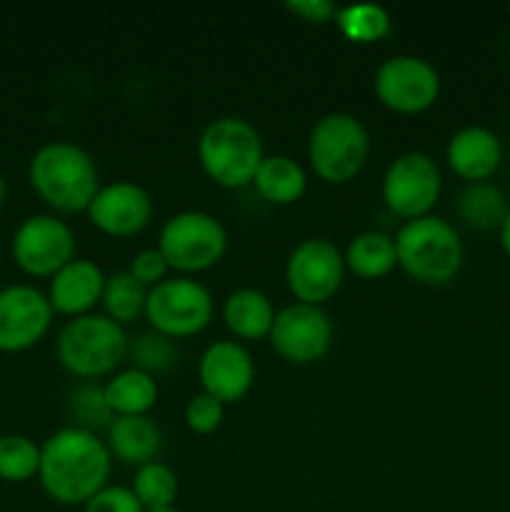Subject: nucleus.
Masks as SVG:
<instances>
[{
	"instance_id": "f257e3e1",
	"label": "nucleus",
	"mask_w": 510,
	"mask_h": 512,
	"mask_svg": "<svg viewBox=\"0 0 510 512\" xmlns=\"http://www.w3.org/2000/svg\"><path fill=\"white\" fill-rule=\"evenodd\" d=\"M113 453L93 430L65 425L40 448L38 478L45 493L60 505H85L108 485Z\"/></svg>"
},
{
	"instance_id": "f03ea898",
	"label": "nucleus",
	"mask_w": 510,
	"mask_h": 512,
	"mask_svg": "<svg viewBox=\"0 0 510 512\" xmlns=\"http://www.w3.org/2000/svg\"><path fill=\"white\" fill-rule=\"evenodd\" d=\"M28 178L35 193L60 213L88 210L100 190L93 155L73 140H48L40 145L30 158Z\"/></svg>"
},
{
	"instance_id": "7ed1b4c3",
	"label": "nucleus",
	"mask_w": 510,
	"mask_h": 512,
	"mask_svg": "<svg viewBox=\"0 0 510 512\" xmlns=\"http://www.w3.org/2000/svg\"><path fill=\"white\" fill-rule=\"evenodd\" d=\"M393 238L398 265L420 283H450L463 268V238L458 228L440 215L428 213L405 220Z\"/></svg>"
},
{
	"instance_id": "20e7f679",
	"label": "nucleus",
	"mask_w": 510,
	"mask_h": 512,
	"mask_svg": "<svg viewBox=\"0 0 510 512\" xmlns=\"http://www.w3.org/2000/svg\"><path fill=\"white\" fill-rule=\"evenodd\" d=\"M130 335L125 325L115 323L105 313L75 315L60 328L58 360L68 373L83 380L108 375L128 358Z\"/></svg>"
},
{
	"instance_id": "39448f33",
	"label": "nucleus",
	"mask_w": 510,
	"mask_h": 512,
	"mask_svg": "<svg viewBox=\"0 0 510 512\" xmlns=\"http://www.w3.org/2000/svg\"><path fill=\"white\" fill-rule=\"evenodd\" d=\"M263 158L265 148L258 128L240 115H220L210 120L198 138L200 165L223 188H243L253 183Z\"/></svg>"
},
{
	"instance_id": "423d86ee",
	"label": "nucleus",
	"mask_w": 510,
	"mask_h": 512,
	"mask_svg": "<svg viewBox=\"0 0 510 512\" xmlns=\"http://www.w3.org/2000/svg\"><path fill=\"white\" fill-rule=\"evenodd\" d=\"M370 155V133L363 120L333 110L315 120L308 135V160L328 183H348L363 170Z\"/></svg>"
},
{
	"instance_id": "0eeeda50",
	"label": "nucleus",
	"mask_w": 510,
	"mask_h": 512,
	"mask_svg": "<svg viewBox=\"0 0 510 512\" xmlns=\"http://www.w3.org/2000/svg\"><path fill=\"white\" fill-rule=\"evenodd\" d=\"M158 250L170 268L183 275L200 273L220 263L228 250V230L208 210H180L160 228Z\"/></svg>"
},
{
	"instance_id": "6e6552de",
	"label": "nucleus",
	"mask_w": 510,
	"mask_h": 512,
	"mask_svg": "<svg viewBox=\"0 0 510 512\" xmlns=\"http://www.w3.org/2000/svg\"><path fill=\"white\" fill-rule=\"evenodd\" d=\"M145 318L150 328L168 338H188L213 320V295L208 285L190 275H168L148 290Z\"/></svg>"
},
{
	"instance_id": "1a4fd4ad",
	"label": "nucleus",
	"mask_w": 510,
	"mask_h": 512,
	"mask_svg": "<svg viewBox=\"0 0 510 512\" xmlns=\"http://www.w3.org/2000/svg\"><path fill=\"white\" fill-rule=\"evenodd\" d=\"M443 190V175L433 155L423 150L400 153L385 168L383 200L395 215L405 220L420 218L433 210Z\"/></svg>"
},
{
	"instance_id": "9d476101",
	"label": "nucleus",
	"mask_w": 510,
	"mask_h": 512,
	"mask_svg": "<svg viewBox=\"0 0 510 512\" xmlns=\"http://www.w3.org/2000/svg\"><path fill=\"white\" fill-rule=\"evenodd\" d=\"M345 255L330 238H305L285 260V280L300 303L323 305L343 285Z\"/></svg>"
},
{
	"instance_id": "9b49d317",
	"label": "nucleus",
	"mask_w": 510,
	"mask_h": 512,
	"mask_svg": "<svg viewBox=\"0 0 510 512\" xmlns=\"http://www.w3.org/2000/svg\"><path fill=\"white\" fill-rule=\"evenodd\" d=\"M373 88L380 103L395 113H420L438 100L440 73L423 55L398 53L378 65Z\"/></svg>"
},
{
	"instance_id": "f8f14e48",
	"label": "nucleus",
	"mask_w": 510,
	"mask_h": 512,
	"mask_svg": "<svg viewBox=\"0 0 510 512\" xmlns=\"http://www.w3.org/2000/svg\"><path fill=\"white\" fill-rule=\"evenodd\" d=\"M13 258L35 278H53L75 258V233L58 215L38 213L25 218L13 235Z\"/></svg>"
},
{
	"instance_id": "ddd939ff",
	"label": "nucleus",
	"mask_w": 510,
	"mask_h": 512,
	"mask_svg": "<svg viewBox=\"0 0 510 512\" xmlns=\"http://www.w3.org/2000/svg\"><path fill=\"white\" fill-rule=\"evenodd\" d=\"M268 338L275 353L283 355L285 360L308 365L323 358L333 345V320L323 305L295 300L275 313Z\"/></svg>"
},
{
	"instance_id": "4468645a",
	"label": "nucleus",
	"mask_w": 510,
	"mask_h": 512,
	"mask_svg": "<svg viewBox=\"0 0 510 512\" xmlns=\"http://www.w3.org/2000/svg\"><path fill=\"white\" fill-rule=\"evenodd\" d=\"M53 305L48 293L35 285L15 283L0 290V350L20 353L48 333L53 323Z\"/></svg>"
},
{
	"instance_id": "2eb2a0df",
	"label": "nucleus",
	"mask_w": 510,
	"mask_h": 512,
	"mask_svg": "<svg viewBox=\"0 0 510 512\" xmlns=\"http://www.w3.org/2000/svg\"><path fill=\"white\" fill-rule=\"evenodd\" d=\"M153 198L148 188L135 180H113L100 185L95 198L88 205V218L103 233L115 238H128L148 228L153 220Z\"/></svg>"
},
{
	"instance_id": "dca6fc26",
	"label": "nucleus",
	"mask_w": 510,
	"mask_h": 512,
	"mask_svg": "<svg viewBox=\"0 0 510 512\" xmlns=\"http://www.w3.org/2000/svg\"><path fill=\"white\" fill-rule=\"evenodd\" d=\"M198 378L205 393L220 403H238L253 388V355L240 340H215L200 355Z\"/></svg>"
},
{
	"instance_id": "f3484780",
	"label": "nucleus",
	"mask_w": 510,
	"mask_h": 512,
	"mask_svg": "<svg viewBox=\"0 0 510 512\" xmlns=\"http://www.w3.org/2000/svg\"><path fill=\"white\" fill-rule=\"evenodd\" d=\"M105 278L108 275L95 260L73 258L50 278V305H53L55 313L70 315V318L93 313V305L103 298Z\"/></svg>"
},
{
	"instance_id": "a211bd4d",
	"label": "nucleus",
	"mask_w": 510,
	"mask_h": 512,
	"mask_svg": "<svg viewBox=\"0 0 510 512\" xmlns=\"http://www.w3.org/2000/svg\"><path fill=\"white\" fill-rule=\"evenodd\" d=\"M448 165L468 183L488 180L503 160V143L485 125H465L455 130L445 148Z\"/></svg>"
},
{
	"instance_id": "6ab92c4d",
	"label": "nucleus",
	"mask_w": 510,
	"mask_h": 512,
	"mask_svg": "<svg viewBox=\"0 0 510 512\" xmlns=\"http://www.w3.org/2000/svg\"><path fill=\"white\" fill-rule=\"evenodd\" d=\"M108 443L113 458L123 463L140 465L158 460L160 448H163V433L158 423L150 415H115L108 428Z\"/></svg>"
},
{
	"instance_id": "aec40b11",
	"label": "nucleus",
	"mask_w": 510,
	"mask_h": 512,
	"mask_svg": "<svg viewBox=\"0 0 510 512\" xmlns=\"http://www.w3.org/2000/svg\"><path fill=\"white\" fill-rule=\"evenodd\" d=\"M278 310L268 295L258 288H235L223 300V320L230 333L240 340H260L270 335Z\"/></svg>"
},
{
	"instance_id": "412c9836",
	"label": "nucleus",
	"mask_w": 510,
	"mask_h": 512,
	"mask_svg": "<svg viewBox=\"0 0 510 512\" xmlns=\"http://www.w3.org/2000/svg\"><path fill=\"white\" fill-rule=\"evenodd\" d=\"M253 185L260 193V198H265L268 203L288 205L295 203L305 193V188H308V175H305L303 165L295 158L283 153H273L260 160Z\"/></svg>"
},
{
	"instance_id": "4be33fe9",
	"label": "nucleus",
	"mask_w": 510,
	"mask_h": 512,
	"mask_svg": "<svg viewBox=\"0 0 510 512\" xmlns=\"http://www.w3.org/2000/svg\"><path fill=\"white\" fill-rule=\"evenodd\" d=\"M345 268L360 278H383L398 265L395 238L385 230H363L345 248Z\"/></svg>"
},
{
	"instance_id": "5701e85b",
	"label": "nucleus",
	"mask_w": 510,
	"mask_h": 512,
	"mask_svg": "<svg viewBox=\"0 0 510 512\" xmlns=\"http://www.w3.org/2000/svg\"><path fill=\"white\" fill-rule=\"evenodd\" d=\"M455 210H458L460 220L475 230L500 228L505 215L510 213L505 193L490 180L465 185L458 193V200H455Z\"/></svg>"
},
{
	"instance_id": "b1692460",
	"label": "nucleus",
	"mask_w": 510,
	"mask_h": 512,
	"mask_svg": "<svg viewBox=\"0 0 510 512\" xmlns=\"http://www.w3.org/2000/svg\"><path fill=\"white\" fill-rule=\"evenodd\" d=\"M105 400L113 415H148L158 400V380L138 368H125L105 383Z\"/></svg>"
},
{
	"instance_id": "393cba45",
	"label": "nucleus",
	"mask_w": 510,
	"mask_h": 512,
	"mask_svg": "<svg viewBox=\"0 0 510 512\" xmlns=\"http://www.w3.org/2000/svg\"><path fill=\"white\" fill-rule=\"evenodd\" d=\"M130 490L135 498L140 500L143 510H165L175 508V498H178V475L163 460H150V463L135 468L133 485Z\"/></svg>"
},
{
	"instance_id": "a878e982",
	"label": "nucleus",
	"mask_w": 510,
	"mask_h": 512,
	"mask_svg": "<svg viewBox=\"0 0 510 512\" xmlns=\"http://www.w3.org/2000/svg\"><path fill=\"white\" fill-rule=\"evenodd\" d=\"M148 290L140 280H135L130 275V270H115L105 278V288H103V303L105 315L115 320L120 325L133 323L138 315L145 313V300H148Z\"/></svg>"
},
{
	"instance_id": "bb28decb",
	"label": "nucleus",
	"mask_w": 510,
	"mask_h": 512,
	"mask_svg": "<svg viewBox=\"0 0 510 512\" xmlns=\"http://www.w3.org/2000/svg\"><path fill=\"white\" fill-rule=\"evenodd\" d=\"M335 25L353 43H375L390 33V13L380 3H350L338 8Z\"/></svg>"
},
{
	"instance_id": "cd10ccee",
	"label": "nucleus",
	"mask_w": 510,
	"mask_h": 512,
	"mask_svg": "<svg viewBox=\"0 0 510 512\" xmlns=\"http://www.w3.org/2000/svg\"><path fill=\"white\" fill-rule=\"evenodd\" d=\"M178 345H175V338H168V335L158 333V330H143L135 338H130L128 343V358L130 368H138L148 375H160L168 373L178 365Z\"/></svg>"
},
{
	"instance_id": "c85d7f7f",
	"label": "nucleus",
	"mask_w": 510,
	"mask_h": 512,
	"mask_svg": "<svg viewBox=\"0 0 510 512\" xmlns=\"http://www.w3.org/2000/svg\"><path fill=\"white\" fill-rule=\"evenodd\" d=\"M65 410L73 420L70 425L93 430V433H98V428H108L110 420L115 418L105 400V385L95 383V380H83L75 385L65 398Z\"/></svg>"
},
{
	"instance_id": "c756f323",
	"label": "nucleus",
	"mask_w": 510,
	"mask_h": 512,
	"mask_svg": "<svg viewBox=\"0 0 510 512\" xmlns=\"http://www.w3.org/2000/svg\"><path fill=\"white\" fill-rule=\"evenodd\" d=\"M40 470V448L28 435H0V478L25 483Z\"/></svg>"
},
{
	"instance_id": "7c9ffc66",
	"label": "nucleus",
	"mask_w": 510,
	"mask_h": 512,
	"mask_svg": "<svg viewBox=\"0 0 510 512\" xmlns=\"http://www.w3.org/2000/svg\"><path fill=\"white\" fill-rule=\"evenodd\" d=\"M225 418V403H220L215 395L200 393L190 395L188 403H185V423L193 433H213V430L220 428Z\"/></svg>"
},
{
	"instance_id": "2f4dec72",
	"label": "nucleus",
	"mask_w": 510,
	"mask_h": 512,
	"mask_svg": "<svg viewBox=\"0 0 510 512\" xmlns=\"http://www.w3.org/2000/svg\"><path fill=\"white\" fill-rule=\"evenodd\" d=\"M85 512H145L135 493L125 485H105L83 505Z\"/></svg>"
},
{
	"instance_id": "473e14b6",
	"label": "nucleus",
	"mask_w": 510,
	"mask_h": 512,
	"mask_svg": "<svg viewBox=\"0 0 510 512\" xmlns=\"http://www.w3.org/2000/svg\"><path fill=\"white\" fill-rule=\"evenodd\" d=\"M128 270L135 280H140V283L145 285V288H153L160 280L168 278L170 265L158 248H143L130 258Z\"/></svg>"
},
{
	"instance_id": "72a5a7b5",
	"label": "nucleus",
	"mask_w": 510,
	"mask_h": 512,
	"mask_svg": "<svg viewBox=\"0 0 510 512\" xmlns=\"http://www.w3.org/2000/svg\"><path fill=\"white\" fill-rule=\"evenodd\" d=\"M285 8L308 23H328L338 13V5L330 0H285Z\"/></svg>"
},
{
	"instance_id": "f704fd0d",
	"label": "nucleus",
	"mask_w": 510,
	"mask_h": 512,
	"mask_svg": "<svg viewBox=\"0 0 510 512\" xmlns=\"http://www.w3.org/2000/svg\"><path fill=\"white\" fill-rule=\"evenodd\" d=\"M498 233H500V245H503L505 253L510 255V213L505 215V220H503V223H500Z\"/></svg>"
},
{
	"instance_id": "c9c22d12",
	"label": "nucleus",
	"mask_w": 510,
	"mask_h": 512,
	"mask_svg": "<svg viewBox=\"0 0 510 512\" xmlns=\"http://www.w3.org/2000/svg\"><path fill=\"white\" fill-rule=\"evenodd\" d=\"M5 195H8V185H5V178L0 175V208H3L5 203Z\"/></svg>"
},
{
	"instance_id": "e433bc0d",
	"label": "nucleus",
	"mask_w": 510,
	"mask_h": 512,
	"mask_svg": "<svg viewBox=\"0 0 510 512\" xmlns=\"http://www.w3.org/2000/svg\"><path fill=\"white\" fill-rule=\"evenodd\" d=\"M148 512H183V510H178V508H165V510H148Z\"/></svg>"
},
{
	"instance_id": "4c0bfd02",
	"label": "nucleus",
	"mask_w": 510,
	"mask_h": 512,
	"mask_svg": "<svg viewBox=\"0 0 510 512\" xmlns=\"http://www.w3.org/2000/svg\"><path fill=\"white\" fill-rule=\"evenodd\" d=\"M508 13H510V5H508Z\"/></svg>"
}]
</instances>
